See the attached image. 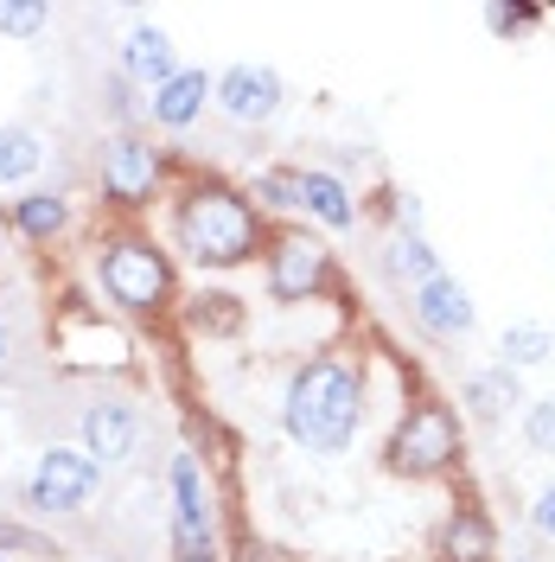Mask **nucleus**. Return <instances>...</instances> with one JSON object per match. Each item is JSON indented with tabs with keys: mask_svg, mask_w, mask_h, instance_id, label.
Listing matches in <instances>:
<instances>
[{
	"mask_svg": "<svg viewBox=\"0 0 555 562\" xmlns=\"http://www.w3.org/2000/svg\"><path fill=\"white\" fill-rule=\"evenodd\" d=\"M269 217L249 205L237 179L211 173V167H179L167 192V249L173 262H192L199 276H237L249 262H262L269 244Z\"/></svg>",
	"mask_w": 555,
	"mask_h": 562,
	"instance_id": "f257e3e1",
	"label": "nucleus"
},
{
	"mask_svg": "<svg viewBox=\"0 0 555 562\" xmlns=\"http://www.w3.org/2000/svg\"><path fill=\"white\" fill-rule=\"evenodd\" d=\"M371 409V384H364V358L351 351H313L307 364H294V378L281 390V435L301 454H351L358 428Z\"/></svg>",
	"mask_w": 555,
	"mask_h": 562,
	"instance_id": "f03ea898",
	"label": "nucleus"
},
{
	"mask_svg": "<svg viewBox=\"0 0 555 562\" xmlns=\"http://www.w3.org/2000/svg\"><path fill=\"white\" fill-rule=\"evenodd\" d=\"M90 281H97V301L109 314L135 319V326H160L179 314L185 288H179V262L167 237H154L147 224H115L90 237Z\"/></svg>",
	"mask_w": 555,
	"mask_h": 562,
	"instance_id": "7ed1b4c3",
	"label": "nucleus"
},
{
	"mask_svg": "<svg viewBox=\"0 0 555 562\" xmlns=\"http://www.w3.org/2000/svg\"><path fill=\"white\" fill-rule=\"evenodd\" d=\"M460 460H466V416L453 409L448 396H434V390L409 396L396 428H389V441H383V467L396 480L428 486V480L460 473Z\"/></svg>",
	"mask_w": 555,
	"mask_h": 562,
	"instance_id": "20e7f679",
	"label": "nucleus"
},
{
	"mask_svg": "<svg viewBox=\"0 0 555 562\" xmlns=\"http://www.w3.org/2000/svg\"><path fill=\"white\" fill-rule=\"evenodd\" d=\"M179 179V160L167 147H154L147 128L135 135H109L97 140V192H103V211L115 224H140L154 205H167V192H173Z\"/></svg>",
	"mask_w": 555,
	"mask_h": 562,
	"instance_id": "39448f33",
	"label": "nucleus"
},
{
	"mask_svg": "<svg viewBox=\"0 0 555 562\" xmlns=\"http://www.w3.org/2000/svg\"><path fill=\"white\" fill-rule=\"evenodd\" d=\"M332 281H339V256H332V244H326L319 231H307V224L269 231V244H262V294H269L275 307L326 301Z\"/></svg>",
	"mask_w": 555,
	"mask_h": 562,
	"instance_id": "423d86ee",
	"label": "nucleus"
},
{
	"mask_svg": "<svg viewBox=\"0 0 555 562\" xmlns=\"http://www.w3.org/2000/svg\"><path fill=\"white\" fill-rule=\"evenodd\" d=\"M103 492V467L83 454L77 441H52L38 448L33 473H26V512L33 518H83Z\"/></svg>",
	"mask_w": 555,
	"mask_h": 562,
	"instance_id": "0eeeda50",
	"label": "nucleus"
},
{
	"mask_svg": "<svg viewBox=\"0 0 555 562\" xmlns=\"http://www.w3.org/2000/svg\"><path fill=\"white\" fill-rule=\"evenodd\" d=\"M167 498H173V562H217V492L199 454L179 448L167 460Z\"/></svg>",
	"mask_w": 555,
	"mask_h": 562,
	"instance_id": "6e6552de",
	"label": "nucleus"
},
{
	"mask_svg": "<svg viewBox=\"0 0 555 562\" xmlns=\"http://www.w3.org/2000/svg\"><path fill=\"white\" fill-rule=\"evenodd\" d=\"M211 109L237 128H269L281 109H287V77L275 65H256V58H237L211 77Z\"/></svg>",
	"mask_w": 555,
	"mask_h": 562,
	"instance_id": "1a4fd4ad",
	"label": "nucleus"
},
{
	"mask_svg": "<svg viewBox=\"0 0 555 562\" xmlns=\"http://www.w3.org/2000/svg\"><path fill=\"white\" fill-rule=\"evenodd\" d=\"M77 448L97 460V467H122V460L140 448V403L115 396V390H97L83 409H77Z\"/></svg>",
	"mask_w": 555,
	"mask_h": 562,
	"instance_id": "9d476101",
	"label": "nucleus"
},
{
	"mask_svg": "<svg viewBox=\"0 0 555 562\" xmlns=\"http://www.w3.org/2000/svg\"><path fill=\"white\" fill-rule=\"evenodd\" d=\"M70 224H77V205H70V192H58V186H26V192H13L7 211H0V231L20 237L26 249H58L70 237Z\"/></svg>",
	"mask_w": 555,
	"mask_h": 562,
	"instance_id": "9b49d317",
	"label": "nucleus"
},
{
	"mask_svg": "<svg viewBox=\"0 0 555 562\" xmlns=\"http://www.w3.org/2000/svg\"><path fill=\"white\" fill-rule=\"evenodd\" d=\"M409 319H416L428 339H466V333L479 326L466 281L448 276V269H441L434 281H421V288H409Z\"/></svg>",
	"mask_w": 555,
	"mask_h": 562,
	"instance_id": "f8f14e48",
	"label": "nucleus"
},
{
	"mask_svg": "<svg viewBox=\"0 0 555 562\" xmlns=\"http://www.w3.org/2000/svg\"><path fill=\"white\" fill-rule=\"evenodd\" d=\"M428 557L434 562H498V518H491L486 505H473V498H460L448 518L434 525V543H428Z\"/></svg>",
	"mask_w": 555,
	"mask_h": 562,
	"instance_id": "ddd939ff",
	"label": "nucleus"
},
{
	"mask_svg": "<svg viewBox=\"0 0 555 562\" xmlns=\"http://www.w3.org/2000/svg\"><path fill=\"white\" fill-rule=\"evenodd\" d=\"M211 109V70L205 65H179L160 90H147V128H160V135H185V128H199Z\"/></svg>",
	"mask_w": 555,
	"mask_h": 562,
	"instance_id": "4468645a",
	"label": "nucleus"
},
{
	"mask_svg": "<svg viewBox=\"0 0 555 562\" xmlns=\"http://www.w3.org/2000/svg\"><path fill=\"white\" fill-rule=\"evenodd\" d=\"M179 70V45L167 26H154V20H135L128 33H122V52H115V77H128L140 97L147 90H160L167 77Z\"/></svg>",
	"mask_w": 555,
	"mask_h": 562,
	"instance_id": "2eb2a0df",
	"label": "nucleus"
},
{
	"mask_svg": "<svg viewBox=\"0 0 555 562\" xmlns=\"http://www.w3.org/2000/svg\"><path fill=\"white\" fill-rule=\"evenodd\" d=\"M301 217H307L319 237H346L358 231V199H351L346 173H332V167H301Z\"/></svg>",
	"mask_w": 555,
	"mask_h": 562,
	"instance_id": "dca6fc26",
	"label": "nucleus"
},
{
	"mask_svg": "<svg viewBox=\"0 0 555 562\" xmlns=\"http://www.w3.org/2000/svg\"><path fill=\"white\" fill-rule=\"evenodd\" d=\"M173 319L185 326V333H199V339H237L243 319H249V307L230 294V288H192V294L179 301Z\"/></svg>",
	"mask_w": 555,
	"mask_h": 562,
	"instance_id": "f3484780",
	"label": "nucleus"
},
{
	"mask_svg": "<svg viewBox=\"0 0 555 562\" xmlns=\"http://www.w3.org/2000/svg\"><path fill=\"white\" fill-rule=\"evenodd\" d=\"M518 403H523V384H518V371H505V364H486V371H473L460 384V416H473V422H505Z\"/></svg>",
	"mask_w": 555,
	"mask_h": 562,
	"instance_id": "a211bd4d",
	"label": "nucleus"
},
{
	"mask_svg": "<svg viewBox=\"0 0 555 562\" xmlns=\"http://www.w3.org/2000/svg\"><path fill=\"white\" fill-rule=\"evenodd\" d=\"M45 167V135L33 122H0V192H26Z\"/></svg>",
	"mask_w": 555,
	"mask_h": 562,
	"instance_id": "6ab92c4d",
	"label": "nucleus"
},
{
	"mask_svg": "<svg viewBox=\"0 0 555 562\" xmlns=\"http://www.w3.org/2000/svg\"><path fill=\"white\" fill-rule=\"evenodd\" d=\"M383 276L409 294V288H421V281L441 276V256H434V244H428L421 231H396V237L383 244Z\"/></svg>",
	"mask_w": 555,
	"mask_h": 562,
	"instance_id": "aec40b11",
	"label": "nucleus"
},
{
	"mask_svg": "<svg viewBox=\"0 0 555 562\" xmlns=\"http://www.w3.org/2000/svg\"><path fill=\"white\" fill-rule=\"evenodd\" d=\"M243 192L262 217H301V167H256Z\"/></svg>",
	"mask_w": 555,
	"mask_h": 562,
	"instance_id": "412c9836",
	"label": "nucleus"
},
{
	"mask_svg": "<svg viewBox=\"0 0 555 562\" xmlns=\"http://www.w3.org/2000/svg\"><path fill=\"white\" fill-rule=\"evenodd\" d=\"M498 351H505L498 364L523 378V371H536V364H550V358H555V333L543 326V319H511V326H505V339H498Z\"/></svg>",
	"mask_w": 555,
	"mask_h": 562,
	"instance_id": "4be33fe9",
	"label": "nucleus"
},
{
	"mask_svg": "<svg viewBox=\"0 0 555 562\" xmlns=\"http://www.w3.org/2000/svg\"><path fill=\"white\" fill-rule=\"evenodd\" d=\"M103 115H109V135H135V128H147V97H140L128 77L109 70L103 77Z\"/></svg>",
	"mask_w": 555,
	"mask_h": 562,
	"instance_id": "5701e85b",
	"label": "nucleus"
},
{
	"mask_svg": "<svg viewBox=\"0 0 555 562\" xmlns=\"http://www.w3.org/2000/svg\"><path fill=\"white\" fill-rule=\"evenodd\" d=\"M536 26H543V7L536 0H498V7H486L491 38H518V33H536Z\"/></svg>",
	"mask_w": 555,
	"mask_h": 562,
	"instance_id": "b1692460",
	"label": "nucleus"
},
{
	"mask_svg": "<svg viewBox=\"0 0 555 562\" xmlns=\"http://www.w3.org/2000/svg\"><path fill=\"white\" fill-rule=\"evenodd\" d=\"M52 26L45 0H0V38H38Z\"/></svg>",
	"mask_w": 555,
	"mask_h": 562,
	"instance_id": "393cba45",
	"label": "nucleus"
},
{
	"mask_svg": "<svg viewBox=\"0 0 555 562\" xmlns=\"http://www.w3.org/2000/svg\"><path fill=\"white\" fill-rule=\"evenodd\" d=\"M0 557L20 562V557H58V543L45 537V530L20 525V518H0Z\"/></svg>",
	"mask_w": 555,
	"mask_h": 562,
	"instance_id": "a878e982",
	"label": "nucleus"
},
{
	"mask_svg": "<svg viewBox=\"0 0 555 562\" xmlns=\"http://www.w3.org/2000/svg\"><path fill=\"white\" fill-rule=\"evenodd\" d=\"M523 441H530V454H555V396L523 403Z\"/></svg>",
	"mask_w": 555,
	"mask_h": 562,
	"instance_id": "bb28decb",
	"label": "nucleus"
},
{
	"mask_svg": "<svg viewBox=\"0 0 555 562\" xmlns=\"http://www.w3.org/2000/svg\"><path fill=\"white\" fill-rule=\"evenodd\" d=\"M230 562H294L281 543H269V537H237V557Z\"/></svg>",
	"mask_w": 555,
	"mask_h": 562,
	"instance_id": "cd10ccee",
	"label": "nucleus"
},
{
	"mask_svg": "<svg viewBox=\"0 0 555 562\" xmlns=\"http://www.w3.org/2000/svg\"><path fill=\"white\" fill-rule=\"evenodd\" d=\"M530 525H536V537H550V543H555V486L536 492V505H530Z\"/></svg>",
	"mask_w": 555,
	"mask_h": 562,
	"instance_id": "c85d7f7f",
	"label": "nucleus"
},
{
	"mask_svg": "<svg viewBox=\"0 0 555 562\" xmlns=\"http://www.w3.org/2000/svg\"><path fill=\"white\" fill-rule=\"evenodd\" d=\"M7 358H13V326L0 319V371H7Z\"/></svg>",
	"mask_w": 555,
	"mask_h": 562,
	"instance_id": "c756f323",
	"label": "nucleus"
},
{
	"mask_svg": "<svg viewBox=\"0 0 555 562\" xmlns=\"http://www.w3.org/2000/svg\"><path fill=\"white\" fill-rule=\"evenodd\" d=\"M0 276H7V237H0Z\"/></svg>",
	"mask_w": 555,
	"mask_h": 562,
	"instance_id": "7c9ffc66",
	"label": "nucleus"
},
{
	"mask_svg": "<svg viewBox=\"0 0 555 562\" xmlns=\"http://www.w3.org/2000/svg\"><path fill=\"white\" fill-rule=\"evenodd\" d=\"M511 562H530V557H511Z\"/></svg>",
	"mask_w": 555,
	"mask_h": 562,
	"instance_id": "2f4dec72",
	"label": "nucleus"
},
{
	"mask_svg": "<svg viewBox=\"0 0 555 562\" xmlns=\"http://www.w3.org/2000/svg\"><path fill=\"white\" fill-rule=\"evenodd\" d=\"M0 562H7V557H0Z\"/></svg>",
	"mask_w": 555,
	"mask_h": 562,
	"instance_id": "473e14b6",
	"label": "nucleus"
}]
</instances>
